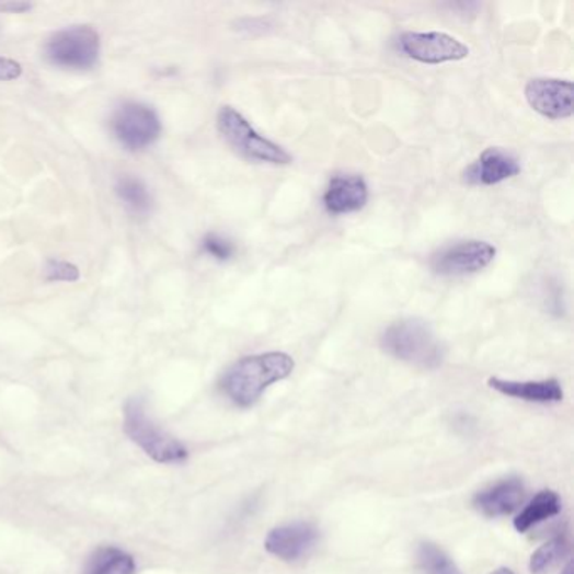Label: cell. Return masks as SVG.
Masks as SVG:
<instances>
[{
	"mask_svg": "<svg viewBox=\"0 0 574 574\" xmlns=\"http://www.w3.org/2000/svg\"><path fill=\"white\" fill-rule=\"evenodd\" d=\"M295 360L285 353H263L237 360L221 378L222 393L237 406L250 407L269 386L284 381L294 372Z\"/></svg>",
	"mask_w": 574,
	"mask_h": 574,
	"instance_id": "6da1fadb",
	"label": "cell"
},
{
	"mask_svg": "<svg viewBox=\"0 0 574 574\" xmlns=\"http://www.w3.org/2000/svg\"><path fill=\"white\" fill-rule=\"evenodd\" d=\"M381 347L394 359L426 371L438 369L447 356L444 342L436 337L432 325L416 317L401 319L389 325L382 332Z\"/></svg>",
	"mask_w": 574,
	"mask_h": 574,
	"instance_id": "7a4b0ae2",
	"label": "cell"
},
{
	"mask_svg": "<svg viewBox=\"0 0 574 574\" xmlns=\"http://www.w3.org/2000/svg\"><path fill=\"white\" fill-rule=\"evenodd\" d=\"M216 124L226 144L244 159L260 164H290V153L282 149L278 144L266 139L265 135L259 134L233 106H221Z\"/></svg>",
	"mask_w": 574,
	"mask_h": 574,
	"instance_id": "3957f363",
	"label": "cell"
},
{
	"mask_svg": "<svg viewBox=\"0 0 574 574\" xmlns=\"http://www.w3.org/2000/svg\"><path fill=\"white\" fill-rule=\"evenodd\" d=\"M124 429L156 462L181 463L187 458L186 447L149 418L142 398H130L125 403Z\"/></svg>",
	"mask_w": 574,
	"mask_h": 574,
	"instance_id": "277c9868",
	"label": "cell"
},
{
	"mask_svg": "<svg viewBox=\"0 0 574 574\" xmlns=\"http://www.w3.org/2000/svg\"><path fill=\"white\" fill-rule=\"evenodd\" d=\"M102 51L100 34L91 26H71L53 34L44 46V56L62 70H90Z\"/></svg>",
	"mask_w": 574,
	"mask_h": 574,
	"instance_id": "5b68a950",
	"label": "cell"
},
{
	"mask_svg": "<svg viewBox=\"0 0 574 574\" xmlns=\"http://www.w3.org/2000/svg\"><path fill=\"white\" fill-rule=\"evenodd\" d=\"M110 130L124 149L140 152L162 135V122L152 106L128 102L113 112Z\"/></svg>",
	"mask_w": 574,
	"mask_h": 574,
	"instance_id": "8992f818",
	"label": "cell"
},
{
	"mask_svg": "<svg viewBox=\"0 0 574 574\" xmlns=\"http://www.w3.org/2000/svg\"><path fill=\"white\" fill-rule=\"evenodd\" d=\"M497 250L487 241H458L436 251L429 260L433 273L441 277H463L482 272L494 262Z\"/></svg>",
	"mask_w": 574,
	"mask_h": 574,
	"instance_id": "52a82bcc",
	"label": "cell"
},
{
	"mask_svg": "<svg viewBox=\"0 0 574 574\" xmlns=\"http://www.w3.org/2000/svg\"><path fill=\"white\" fill-rule=\"evenodd\" d=\"M397 49L406 58L425 65L462 61L470 55V49L462 41L438 31L403 33L397 39Z\"/></svg>",
	"mask_w": 574,
	"mask_h": 574,
	"instance_id": "ba28073f",
	"label": "cell"
},
{
	"mask_svg": "<svg viewBox=\"0 0 574 574\" xmlns=\"http://www.w3.org/2000/svg\"><path fill=\"white\" fill-rule=\"evenodd\" d=\"M526 100L535 112L549 120L573 115V83L558 78H535L526 84Z\"/></svg>",
	"mask_w": 574,
	"mask_h": 574,
	"instance_id": "9c48e42d",
	"label": "cell"
},
{
	"mask_svg": "<svg viewBox=\"0 0 574 574\" xmlns=\"http://www.w3.org/2000/svg\"><path fill=\"white\" fill-rule=\"evenodd\" d=\"M319 538V529L313 524H285L269 531L265 539V549L278 560L295 563L312 553Z\"/></svg>",
	"mask_w": 574,
	"mask_h": 574,
	"instance_id": "30bf717a",
	"label": "cell"
},
{
	"mask_svg": "<svg viewBox=\"0 0 574 574\" xmlns=\"http://www.w3.org/2000/svg\"><path fill=\"white\" fill-rule=\"evenodd\" d=\"M517 174H520L519 160L505 150L491 147L466 169L463 179L472 186H495Z\"/></svg>",
	"mask_w": 574,
	"mask_h": 574,
	"instance_id": "8fae6325",
	"label": "cell"
},
{
	"mask_svg": "<svg viewBox=\"0 0 574 574\" xmlns=\"http://www.w3.org/2000/svg\"><path fill=\"white\" fill-rule=\"evenodd\" d=\"M369 199L366 181L356 174L334 175L324 193V206L331 215L360 211Z\"/></svg>",
	"mask_w": 574,
	"mask_h": 574,
	"instance_id": "7c38bea8",
	"label": "cell"
},
{
	"mask_svg": "<svg viewBox=\"0 0 574 574\" xmlns=\"http://www.w3.org/2000/svg\"><path fill=\"white\" fill-rule=\"evenodd\" d=\"M524 495H526V487L523 480L510 477L477 494L473 505L485 517L509 516L514 510L519 509Z\"/></svg>",
	"mask_w": 574,
	"mask_h": 574,
	"instance_id": "4fadbf2b",
	"label": "cell"
},
{
	"mask_svg": "<svg viewBox=\"0 0 574 574\" xmlns=\"http://www.w3.org/2000/svg\"><path fill=\"white\" fill-rule=\"evenodd\" d=\"M487 382L497 393L529 403H560L564 398L563 388L556 379L510 381V379L491 378Z\"/></svg>",
	"mask_w": 574,
	"mask_h": 574,
	"instance_id": "5bb4252c",
	"label": "cell"
},
{
	"mask_svg": "<svg viewBox=\"0 0 574 574\" xmlns=\"http://www.w3.org/2000/svg\"><path fill=\"white\" fill-rule=\"evenodd\" d=\"M561 513V498L556 492L542 491L524 507L514 520L517 532H527L531 527L551 519Z\"/></svg>",
	"mask_w": 574,
	"mask_h": 574,
	"instance_id": "9a60e30c",
	"label": "cell"
},
{
	"mask_svg": "<svg viewBox=\"0 0 574 574\" xmlns=\"http://www.w3.org/2000/svg\"><path fill=\"white\" fill-rule=\"evenodd\" d=\"M135 561L118 548H102L88 561L84 574H135Z\"/></svg>",
	"mask_w": 574,
	"mask_h": 574,
	"instance_id": "2e32d148",
	"label": "cell"
},
{
	"mask_svg": "<svg viewBox=\"0 0 574 574\" xmlns=\"http://www.w3.org/2000/svg\"><path fill=\"white\" fill-rule=\"evenodd\" d=\"M115 193L124 203L125 208L135 215H147L152 208V196L140 179L134 175H122L115 184Z\"/></svg>",
	"mask_w": 574,
	"mask_h": 574,
	"instance_id": "e0dca14e",
	"label": "cell"
},
{
	"mask_svg": "<svg viewBox=\"0 0 574 574\" xmlns=\"http://www.w3.org/2000/svg\"><path fill=\"white\" fill-rule=\"evenodd\" d=\"M570 539L566 536L561 535L558 538L551 539V541L542 544L541 548L532 554L531 567L535 574H546L549 571H553L564 558L570 554Z\"/></svg>",
	"mask_w": 574,
	"mask_h": 574,
	"instance_id": "ac0fdd59",
	"label": "cell"
},
{
	"mask_svg": "<svg viewBox=\"0 0 574 574\" xmlns=\"http://www.w3.org/2000/svg\"><path fill=\"white\" fill-rule=\"evenodd\" d=\"M418 560L426 574H462L457 564L448 558L444 549L432 542H423L418 549Z\"/></svg>",
	"mask_w": 574,
	"mask_h": 574,
	"instance_id": "d6986e66",
	"label": "cell"
},
{
	"mask_svg": "<svg viewBox=\"0 0 574 574\" xmlns=\"http://www.w3.org/2000/svg\"><path fill=\"white\" fill-rule=\"evenodd\" d=\"M200 250L206 253V255L211 256L216 262H229L233 259L234 253H237V248L228 238L221 237L218 233H208L200 241Z\"/></svg>",
	"mask_w": 574,
	"mask_h": 574,
	"instance_id": "ffe728a7",
	"label": "cell"
},
{
	"mask_svg": "<svg viewBox=\"0 0 574 574\" xmlns=\"http://www.w3.org/2000/svg\"><path fill=\"white\" fill-rule=\"evenodd\" d=\"M80 268L73 263L65 262V260H49L46 265V280L48 282H73L80 280Z\"/></svg>",
	"mask_w": 574,
	"mask_h": 574,
	"instance_id": "44dd1931",
	"label": "cell"
},
{
	"mask_svg": "<svg viewBox=\"0 0 574 574\" xmlns=\"http://www.w3.org/2000/svg\"><path fill=\"white\" fill-rule=\"evenodd\" d=\"M22 77V65L15 59L0 56V81H14Z\"/></svg>",
	"mask_w": 574,
	"mask_h": 574,
	"instance_id": "7402d4cb",
	"label": "cell"
},
{
	"mask_svg": "<svg viewBox=\"0 0 574 574\" xmlns=\"http://www.w3.org/2000/svg\"><path fill=\"white\" fill-rule=\"evenodd\" d=\"M33 8L26 2H5V4H0V11L2 12H15V14H22V12L30 11Z\"/></svg>",
	"mask_w": 574,
	"mask_h": 574,
	"instance_id": "603a6c76",
	"label": "cell"
},
{
	"mask_svg": "<svg viewBox=\"0 0 574 574\" xmlns=\"http://www.w3.org/2000/svg\"><path fill=\"white\" fill-rule=\"evenodd\" d=\"M491 574H516L514 571L507 570V567H501V570L494 571Z\"/></svg>",
	"mask_w": 574,
	"mask_h": 574,
	"instance_id": "cb8c5ba5",
	"label": "cell"
},
{
	"mask_svg": "<svg viewBox=\"0 0 574 574\" xmlns=\"http://www.w3.org/2000/svg\"><path fill=\"white\" fill-rule=\"evenodd\" d=\"M561 574H573V566H571V563L566 564V567H564L563 573Z\"/></svg>",
	"mask_w": 574,
	"mask_h": 574,
	"instance_id": "d4e9b609",
	"label": "cell"
}]
</instances>
